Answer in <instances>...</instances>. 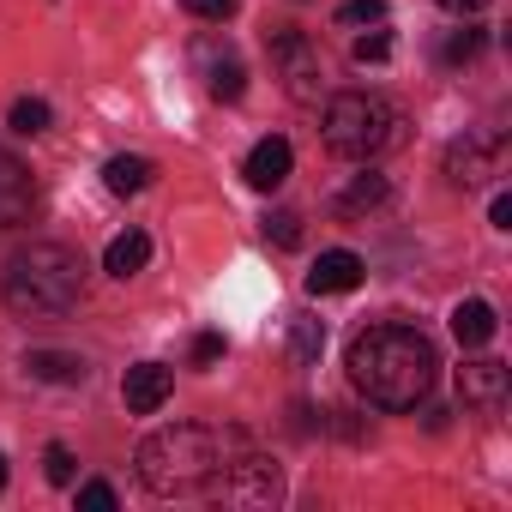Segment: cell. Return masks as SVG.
Returning a JSON list of instances; mask_svg holds the SVG:
<instances>
[{
  "mask_svg": "<svg viewBox=\"0 0 512 512\" xmlns=\"http://www.w3.org/2000/svg\"><path fill=\"white\" fill-rule=\"evenodd\" d=\"M37 211V181L31 169L13 157V151H0V235H13L19 223H31Z\"/></svg>",
  "mask_w": 512,
  "mask_h": 512,
  "instance_id": "cell-8",
  "label": "cell"
},
{
  "mask_svg": "<svg viewBox=\"0 0 512 512\" xmlns=\"http://www.w3.org/2000/svg\"><path fill=\"white\" fill-rule=\"evenodd\" d=\"M43 470H49L55 488H67V482H73V452H67V446H49V452H43Z\"/></svg>",
  "mask_w": 512,
  "mask_h": 512,
  "instance_id": "cell-26",
  "label": "cell"
},
{
  "mask_svg": "<svg viewBox=\"0 0 512 512\" xmlns=\"http://www.w3.org/2000/svg\"><path fill=\"white\" fill-rule=\"evenodd\" d=\"M506 169V139L500 133H470V139H458L452 151H446V175L458 181V187H482L488 175H500Z\"/></svg>",
  "mask_w": 512,
  "mask_h": 512,
  "instance_id": "cell-7",
  "label": "cell"
},
{
  "mask_svg": "<svg viewBox=\"0 0 512 512\" xmlns=\"http://www.w3.org/2000/svg\"><path fill=\"white\" fill-rule=\"evenodd\" d=\"M151 157H109L103 163V187L115 193V199H133V193H145L151 187Z\"/></svg>",
  "mask_w": 512,
  "mask_h": 512,
  "instance_id": "cell-16",
  "label": "cell"
},
{
  "mask_svg": "<svg viewBox=\"0 0 512 512\" xmlns=\"http://www.w3.org/2000/svg\"><path fill=\"white\" fill-rule=\"evenodd\" d=\"M121 398H127V410H133V416H157V410L175 398V374H169L163 362H139V368H127Z\"/></svg>",
  "mask_w": 512,
  "mask_h": 512,
  "instance_id": "cell-9",
  "label": "cell"
},
{
  "mask_svg": "<svg viewBox=\"0 0 512 512\" xmlns=\"http://www.w3.org/2000/svg\"><path fill=\"white\" fill-rule=\"evenodd\" d=\"M79 296H85V260L61 241H37L13 253L7 278H0V302L19 320H61L79 308Z\"/></svg>",
  "mask_w": 512,
  "mask_h": 512,
  "instance_id": "cell-3",
  "label": "cell"
},
{
  "mask_svg": "<svg viewBox=\"0 0 512 512\" xmlns=\"http://www.w3.org/2000/svg\"><path fill=\"white\" fill-rule=\"evenodd\" d=\"M199 67H205V85H211V97L235 103V97L247 91V67H241V61H235L229 49L217 55V49H205V43H199Z\"/></svg>",
  "mask_w": 512,
  "mask_h": 512,
  "instance_id": "cell-13",
  "label": "cell"
},
{
  "mask_svg": "<svg viewBox=\"0 0 512 512\" xmlns=\"http://www.w3.org/2000/svg\"><path fill=\"white\" fill-rule=\"evenodd\" d=\"M25 368H31V380H49V386H79L85 380V362L67 356V350H31Z\"/></svg>",
  "mask_w": 512,
  "mask_h": 512,
  "instance_id": "cell-17",
  "label": "cell"
},
{
  "mask_svg": "<svg viewBox=\"0 0 512 512\" xmlns=\"http://www.w3.org/2000/svg\"><path fill=\"white\" fill-rule=\"evenodd\" d=\"M223 500H241V506H266V500H278L284 494V482H278V464H266L260 452H247V446H235L229 458H223V470H217V482H211Z\"/></svg>",
  "mask_w": 512,
  "mask_h": 512,
  "instance_id": "cell-6",
  "label": "cell"
},
{
  "mask_svg": "<svg viewBox=\"0 0 512 512\" xmlns=\"http://www.w3.org/2000/svg\"><path fill=\"white\" fill-rule=\"evenodd\" d=\"M386 199V175H362L344 199H338V211H368V205H380Z\"/></svg>",
  "mask_w": 512,
  "mask_h": 512,
  "instance_id": "cell-19",
  "label": "cell"
},
{
  "mask_svg": "<svg viewBox=\"0 0 512 512\" xmlns=\"http://www.w3.org/2000/svg\"><path fill=\"white\" fill-rule=\"evenodd\" d=\"M338 25H386V0H344Z\"/></svg>",
  "mask_w": 512,
  "mask_h": 512,
  "instance_id": "cell-21",
  "label": "cell"
},
{
  "mask_svg": "<svg viewBox=\"0 0 512 512\" xmlns=\"http://www.w3.org/2000/svg\"><path fill=\"white\" fill-rule=\"evenodd\" d=\"M235 446H247V440L241 434H211V428H193V422L157 428L139 446V482L163 500L169 494H205Z\"/></svg>",
  "mask_w": 512,
  "mask_h": 512,
  "instance_id": "cell-2",
  "label": "cell"
},
{
  "mask_svg": "<svg viewBox=\"0 0 512 512\" xmlns=\"http://www.w3.org/2000/svg\"><path fill=\"white\" fill-rule=\"evenodd\" d=\"M223 350H229V338H223V332H199V338H193V362H199V368L223 362Z\"/></svg>",
  "mask_w": 512,
  "mask_h": 512,
  "instance_id": "cell-25",
  "label": "cell"
},
{
  "mask_svg": "<svg viewBox=\"0 0 512 512\" xmlns=\"http://www.w3.org/2000/svg\"><path fill=\"white\" fill-rule=\"evenodd\" d=\"M476 55H482V31H452L446 49H440L446 67H464V61H476Z\"/></svg>",
  "mask_w": 512,
  "mask_h": 512,
  "instance_id": "cell-20",
  "label": "cell"
},
{
  "mask_svg": "<svg viewBox=\"0 0 512 512\" xmlns=\"http://www.w3.org/2000/svg\"><path fill=\"white\" fill-rule=\"evenodd\" d=\"M266 241H278V247H302V217H296V211H272V217H266Z\"/></svg>",
  "mask_w": 512,
  "mask_h": 512,
  "instance_id": "cell-22",
  "label": "cell"
},
{
  "mask_svg": "<svg viewBox=\"0 0 512 512\" xmlns=\"http://www.w3.org/2000/svg\"><path fill=\"white\" fill-rule=\"evenodd\" d=\"M0 488H7V458H0Z\"/></svg>",
  "mask_w": 512,
  "mask_h": 512,
  "instance_id": "cell-31",
  "label": "cell"
},
{
  "mask_svg": "<svg viewBox=\"0 0 512 512\" xmlns=\"http://www.w3.org/2000/svg\"><path fill=\"white\" fill-rule=\"evenodd\" d=\"M290 338H296V356H302V362H314V356L326 350V326H320V320H296Z\"/></svg>",
  "mask_w": 512,
  "mask_h": 512,
  "instance_id": "cell-23",
  "label": "cell"
},
{
  "mask_svg": "<svg viewBox=\"0 0 512 512\" xmlns=\"http://www.w3.org/2000/svg\"><path fill=\"white\" fill-rule=\"evenodd\" d=\"M494 332H500V320H494V308H488V302H476V296H470V302H458V308H452V338H458L464 350H482Z\"/></svg>",
  "mask_w": 512,
  "mask_h": 512,
  "instance_id": "cell-15",
  "label": "cell"
},
{
  "mask_svg": "<svg viewBox=\"0 0 512 512\" xmlns=\"http://www.w3.org/2000/svg\"><path fill=\"white\" fill-rule=\"evenodd\" d=\"M362 284V260L350 247H332V253H320L314 260V272H308V296H350Z\"/></svg>",
  "mask_w": 512,
  "mask_h": 512,
  "instance_id": "cell-11",
  "label": "cell"
},
{
  "mask_svg": "<svg viewBox=\"0 0 512 512\" xmlns=\"http://www.w3.org/2000/svg\"><path fill=\"white\" fill-rule=\"evenodd\" d=\"M145 260H151V235L145 229H127V235H115L103 247V272L109 278H133V272H145Z\"/></svg>",
  "mask_w": 512,
  "mask_h": 512,
  "instance_id": "cell-14",
  "label": "cell"
},
{
  "mask_svg": "<svg viewBox=\"0 0 512 512\" xmlns=\"http://www.w3.org/2000/svg\"><path fill=\"white\" fill-rule=\"evenodd\" d=\"M440 7H446L452 19H470V13H482V7H488V0H440Z\"/></svg>",
  "mask_w": 512,
  "mask_h": 512,
  "instance_id": "cell-30",
  "label": "cell"
},
{
  "mask_svg": "<svg viewBox=\"0 0 512 512\" xmlns=\"http://www.w3.org/2000/svg\"><path fill=\"white\" fill-rule=\"evenodd\" d=\"M506 386H512L506 362H464V368H458V398H464V404L500 410V404H506Z\"/></svg>",
  "mask_w": 512,
  "mask_h": 512,
  "instance_id": "cell-12",
  "label": "cell"
},
{
  "mask_svg": "<svg viewBox=\"0 0 512 512\" xmlns=\"http://www.w3.org/2000/svg\"><path fill=\"white\" fill-rule=\"evenodd\" d=\"M187 13H193V19H229L235 0H187Z\"/></svg>",
  "mask_w": 512,
  "mask_h": 512,
  "instance_id": "cell-28",
  "label": "cell"
},
{
  "mask_svg": "<svg viewBox=\"0 0 512 512\" xmlns=\"http://www.w3.org/2000/svg\"><path fill=\"white\" fill-rule=\"evenodd\" d=\"M79 506H91V512H115V488H109V482H85V488H79Z\"/></svg>",
  "mask_w": 512,
  "mask_h": 512,
  "instance_id": "cell-27",
  "label": "cell"
},
{
  "mask_svg": "<svg viewBox=\"0 0 512 512\" xmlns=\"http://www.w3.org/2000/svg\"><path fill=\"white\" fill-rule=\"evenodd\" d=\"M350 55H356L362 67H374V61H386V55H392V37H386V31H374V37H356V49H350Z\"/></svg>",
  "mask_w": 512,
  "mask_h": 512,
  "instance_id": "cell-24",
  "label": "cell"
},
{
  "mask_svg": "<svg viewBox=\"0 0 512 512\" xmlns=\"http://www.w3.org/2000/svg\"><path fill=\"white\" fill-rule=\"evenodd\" d=\"M320 133H326V151H338L350 163H374L380 151H392L404 139V115L374 91H344L326 103Z\"/></svg>",
  "mask_w": 512,
  "mask_h": 512,
  "instance_id": "cell-4",
  "label": "cell"
},
{
  "mask_svg": "<svg viewBox=\"0 0 512 512\" xmlns=\"http://www.w3.org/2000/svg\"><path fill=\"white\" fill-rule=\"evenodd\" d=\"M434 368H440V356H434L428 332L398 326V320L368 326L350 344V386L380 410H416L434 386Z\"/></svg>",
  "mask_w": 512,
  "mask_h": 512,
  "instance_id": "cell-1",
  "label": "cell"
},
{
  "mask_svg": "<svg viewBox=\"0 0 512 512\" xmlns=\"http://www.w3.org/2000/svg\"><path fill=\"white\" fill-rule=\"evenodd\" d=\"M290 169H296L290 139H260V145L247 151V163H241V175H247V187H253V193H278V187L290 181Z\"/></svg>",
  "mask_w": 512,
  "mask_h": 512,
  "instance_id": "cell-10",
  "label": "cell"
},
{
  "mask_svg": "<svg viewBox=\"0 0 512 512\" xmlns=\"http://www.w3.org/2000/svg\"><path fill=\"white\" fill-rule=\"evenodd\" d=\"M488 217H494V229H512V199H506V193H494V205H488Z\"/></svg>",
  "mask_w": 512,
  "mask_h": 512,
  "instance_id": "cell-29",
  "label": "cell"
},
{
  "mask_svg": "<svg viewBox=\"0 0 512 512\" xmlns=\"http://www.w3.org/2000/svg\"><path fill=\"white\" fill-rule=\"evenodd\" d=\"M272 67H278V79H284V91L296 97V103H320V91H326V67H320V49L302 37V31H272Z\"/></svg>",
  "mask_w": 512,
  "mask_h": 512,
  "instance_id": "cell-5",
  "label": "cell"
},
{
  "mask_svg": "<svg viewBox=\"0 0 512 512\" xmlns=\"http://www.w3.org/2000/svg\"><path fill=\"white\" fill-rule=\"evenodd\" d=\"M7 121H13V133H49V121H55V109H49L43 97H19Z\"/></svg>",
  "mask_w": 512,
  "mask_h": 512,
  "instance_id": "cell-18",
  "label": "cell"
}]
</instances>
